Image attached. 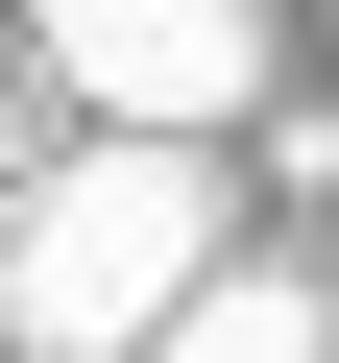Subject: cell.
Segmentation results:
<instances>
[{"instance_id":"7a4b0ae2","label":"cell","mask_w":339,"mask_h":363,"mask_svg":"<svg viewBox=\"0 0 339 363\" xmlns=\"http://www.w3.org/2000/svg\"><path fill=\"white\" fill-rule=\"evenodd\" d=\"M49 73L97 97V145H218V121H267V25H243V0H49Z\"/></svg>"},{"instance_id":"3957f363","label":"cell","mask_w":339,"mask_h":363,"mask_svg":"<svg viewBox=\"0 0 339 363\" xmlns=\"http://www.w3.org/2000/svg\"><path fill=\"white\" fill-rule=\"evenodd\" d=\"M145 363H339V315H315V267H218Z\"/></svg>"},{"instance_id":"6da1fadb","label":"cell","mask_w":339,"mask_h":363,"mask_svg":"<svg viewBox=\"0 0 339 363\" xmlns=\"http://www.w3.org/2000/svg\"><path fill=\"white\" fill-rule=\"evenodd\" d=\"M218 291V169L194 145H49L0 194V339L25 363H145Z\"/></svg>"}]
</instances>
